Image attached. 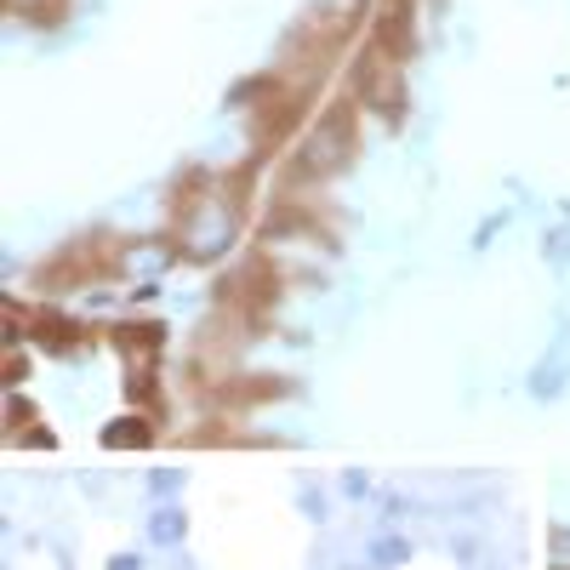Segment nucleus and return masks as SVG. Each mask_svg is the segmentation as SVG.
Here are the masks:
<instances>
[{"label": "nucleus", "mask_w": 570, "mask_h": 570, "mask_svg": "<svg viewBox=\"0 0 570 570\" xmlns=\"http://www.w3.org/2000/svg\"><path fill=\"white\" fill-rule=\"evenodd\" d=\"M183 531V520H178V513H160V520H155V536L166 542V536H178Z\"/></svg>", "instance_id": "f257e3e1"}]
</instances>
